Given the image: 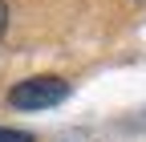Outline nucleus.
Here are the masks:
<instances>
[{
    "mask_svg": "<svg viewBox=\"0 0 146 142\" xmlns=\"http://www.w3.org/2000/svg\"><path fill=\"white\" fill-rule=\"evenodd\" d=\"M4 25H8V8H4V0H0V33H4Z\"/></svg>",
    "mask_w": 146,
    "mask_h": 142,
    "instance_id": "7ed1b4c3",
    "label": "nucleus"
},
{
    "mask_svg": "<svg viewBox=\"0 0 146 142\" xmlns=\"http://www.w3.org/2000/svg\"><path fill=\"white\" fill-rule=\"evenodd\" d=\"M65 98H69V81L53 77V73L25 77L8 90V106H16V110H49V106H61Z\"/></svg>",
    "mask_w": 146,
    "mask_h": 142,
    "instance_id": "f257e3e1",
    "label": "nucleus"
},
{
    "mask_svg": "<svg viewBox=\"0 0 146 142\" xmlns=\"http://www.w3.org/2000/svg\"><path fill=\"white\" fill-rule=\"evenodd\" d=\"M0 142H33V134H25V130H4V126H0Z\"/></svg>",
    "mask_w": 146,
    "mask_h": 142,
    "instance_id": "f03ea898",
    "label": "nucleus"
}]
</instances>
